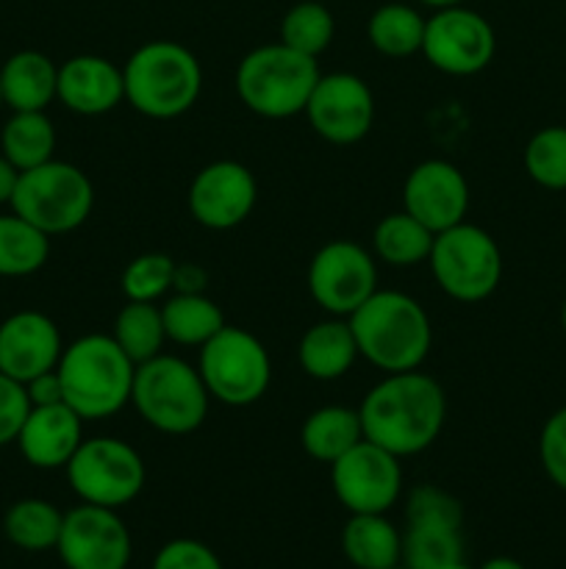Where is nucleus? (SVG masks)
Listing matches in <instances>:
<instances>
[{
    "instance_id": "obj_12",
    "label": "nucleus",
    "mask_w": 566,
    "mask_h": 569,
    "mask_svg": "<svg viewBox=\"0 0 566 569\" xmlns=\"http://www.w3.org/2000/svg\"><path fill=\"white\" fill-rule=\"evenodd\" d=\"M305 283L325 315L350 317L377 289V259L364 244L333 239L314 253Z\"/></svg>"
},
{
    "instance_id": "obj_40",
    "label": "nucleus",
    "mask_w": 566,
    "mask_h": 569,
    "mask_svg": "<svg viewBox=\"0 0 566 569\" xmlns=\"http://www.w3.org/2000/svg\"><path fill=\"white\" fill-rule=\"evenodd\" d=\"M26 392L31 406H55V403H64V389H61V378L59 370H50L42 372V376L31 378L26 383Z\"/></svg>"
},
{
    "instance_id": "obj_35",
    "label": "nucleus",
    "mask_w": 566,
    "mask_h": 569,
    "mask_svg": "<svg viewBox=\"0 0 566 569\" xmlns=\"http://www.w3.org/2000/svg\"><path fill=\"white\" fill-rule=\"evenodd\" d=\"M175 283V261L166 253H142L122 270L120 287L128 300L155 303Z\"/></svg>"
},
{
    "instance_id": "obj_19",
    "label": "nucleus",
    "mask_w": 566,
    "mask_h": 569,
    "mask_svg": "<svg viewBox=\"0 0 566 569\" xmlns=\"http://www.w3.org/2000/svg\"><path fill=\"white\" fill-rule=\"evenodd\" d=\"M55 100L67 111L81 117H100L114 111L125 100L122 67L94 53H81L59 67Z\"/></svg>"
},
{
    "instance_id": "obj_33",
    "label": "nucleus",
    "mask_w": 566,
    "mask_h": 569,
    "mask_svg": "<svg viewBox=\"0 0 566 569\" xmlns=\"http://www.w3.org/2000/svg\"><path fill=\"white\" fill-rule=\"evenodd\" d=\"M464 559L461 528L447 526H405L403 559L405 569H444Z\"/></svg>"
},
{
    "instance_id": "obj_31",
    "label": "nucleus",
    "mask_w": 566,
    "mask_h": 569,
    "mask_svg": "<svg viewBox=\"0 0 566 569\" xmlns=\"http://www.w3.org/2000/svg\"><path fill=\"white\" fill-rule=\"evenodd\" d=\"M114 342L120 345L122 353L142 365L153 356L161 353L166 342L164 320H161V306L155 303H139V300H128L114 317V331H111Z\"/></svg>"
},
{
    "instance_id": "obj_25",
    "label": "nucleus",
    "mask_w": 566,
    "mask_h": 569,
    "mask_svg": "<svg viewBox=\"0 0 566 569\" xmlns=\"http://www.w3.org/2000/svg\"><path fill=\"white\" fill-rule=\"evenodd\" d=\"M433 239H436V233L431 228L422 226L416 217L400 209L383 217L375 231H372V256L383 264L400 267V270L427 264Z\"/></svg>"
},
{
    "instance_id": "obj_47",
    "label": "nucleus",
    "mask_w": 566,
    "mask_h": 569,
    "mask_svg": "<svg viewBox=\"0 0 566 569\" xmlns=\"http://www.w3.org/2000/svg\"><path fill=\"white\" fill-rule=\"evenodd\" d=\"M392 569H405V567H403V565H397V567H392Z\"/></svg>"
},
{
    "instance_id": "obj_43",
    "label": "nucleus",
    "mask_w": 566,
    "mask_h": 569,
    "mask_svg": "<svg viewBox=\"0 0 566 569\" xmlns=\"http://www.w3.org/2000/svg\"><path fill=\"white\" fill-rule=\"evenodd\" d=\"M416 3L431 6V9L436 11V9H449V6H464L466 0H416Z\"/></svg>"
},
{
    "instance_id": "obj_26",
    "label": "nucleus",
    "mask_w": 566,
    "mask_h": 569,
    "mask_svg": "<svg viewBox=\"0 0 566 569\" xmlns=\"http://www.w3.org/2000/svg\"><path fill=\"white\" fill-rule=\"evenodd\" d=\"M161 320H164L166 342H175L181 348H203L228 326L220 306L200 292L172 295L161 306Z\"/></svg>"
},
{
    "instance_id": "obj_42",
    "label": "nucleus",
    "mask_w": 566,
    "mask_h": 569,
    "mask_svg": "<svg viewBox=\"0 0 566 569\" xmlns=\"http://www.w3.org/2000/svg\"><path fill=\"white\" fill-rule=\"evenodd\" d=\"M477 569H527V567L522 565V561L511 559V556H494V559L483 561V567Z\"/></svg>"
},
{
    "instance_id": "obj_36",
    "label": "nucleus",
    "mask_w": 566,
    "mask_h": 569,
    "mask_svg": "<svg viewBox=\"0 0 566 569\" xmlns=\"http://www.w3.org/2000/svg\"><path fill=\"white\" fill-rule=\"evenodd\" d=\"M461 522H464L461 500L436 483H420L405 498V526L461 528Z\"/></svg>"
},
{
    "instance_id": "obj_30",
    "label": "nucleus",
    "mask_w": 566,
    "mask_h": 569,
    "mask_svg": "<svg viewBox=\"0 0 566 569\" xmlns=\"http://www.w3.org/2000/svg\"><path fill=\"white\" fill-rule=\"evenodd\" d=\"M61 522H64V515L53 503L26 498L9 506L3 517V533L14 548L28 550V553H42V550H55Z\"/></svg>"
},
{
    "instance_id": "obj_6",
    "label": "nucleus",
    "mask_w": 566,
    "mask_h": 569,
    "mask_svg": "<svg viewBox=\"0 0 566 569\" xmlns=\"http://www.w3.org/2000/svg\"><path fill=\"white\" fill-rule=\"evenodd\" d=\"M320 64L283 42L253 48L236 67V94L264 120H289L303 114L320 81Z\"/></svg>"
},
{
    "instance_id": "obj_22",
    "label": "nucleus",
    "mask_w": 566,
    "mask_h": 569,
    "mask_svg": "<svg viewBox=\"0 0 566 569\" xmlns=\"http://www.w3.org/2000/svg\"><path fill=\"white\" fill-rule=\"evenodd\" d=\"M59 67L39 50H20L0 67L3 103L11 111H44L55 100Z\"/></svg>"
},
{
    "instance_id": "obj_24",
    "label": "nucleus",
    "mask_w": 566,
    "mask_h": 569,
    "mask_svg": "<svg viewBox=\"0 0 566 569\" xmlns=\"http://www.w3.org/2000/svg\"><path fill=\"white\" fill-rule=\"evenodd\" d=\"M361 439H364L361 415L358 409H347V406H322L311 411L300 428V445L305 453L327 467Z\"/></svg>"
},
{
    "instance_id": "obj_38",
    "label": "nucleus",
    "mask_w": 566,
    "mask_h": 569,
    "mask_svg": "<svg viewBox=\"0 0 566 569\" xmlns=\"http://www.w3.org/2000/svg\"><path fill=\"white\" fill-rule=\"evenodd\" d=\"M150 569H222V561L198 539H172L155 553Z\"/></svg>"
},
{
    "instance_id": "obj_23",
    "label": "nucleus",
    "mask_w": 566,
    "mask_h": 569,
    "mask_svg": "<svg viewBox=\"0 0 566 569\" xmlns=\"http://www.w3.org/2000/svg\"><path fill=\"white\" fill-rule=\"evenodd\" d=\"M342 553L355 569H392L403 559V533L386 515H350Z\"/></svg>"
},
{
    "instance_id": "obj_46",
    "label": "nucleus",
    "mask_w": 566,
    "mask_h": 569,
    "mask_svg": "<svg viewBox=\"0 0 566 569\" xmlns=\"http://www.w3.org/2000/svg\"><path fill=\"white\" fill-rule=\"evenodd\" d=\"M3 106H6V103H3V89H0V109H3Z\"/></svg>"
},
{
    "instance_id": "obj_44",
    "label": "nucleus",
    "mask_w": 566,
    "mask_h": 569,
    "mask_svg": "<svg viewBox=\"0 0 566 569\" xmlns=\"http://www.w3.org/2000/svg\"><path fill=\"white\" fill-rule=\"evenodd\" d=\"M444 569H475V567H469L464 559H461V561H455V565H447Z\"/></svg>"
},
{
    "instance_id": "obj_15",
    "label": "nucleus",
    "mask_w": 566,
    "mask_h": 569,
    "mask_svg": "<svg viewBox=\"0 0 566 569\" xmlns=\"http://www.w3.org/2000/svg\"><path fill=\"white\" fill-rule=\"evenodd\" d=\"M303 114L325 142L355 144L372 131L375 94L370 83L353 72H327L316 81Z\"/></svg>"
},
{
    "instance_id": "obj_28",
    "label": "nucleus",
    "mask_w": 566,
    "mask_h": 569,
    "mask_svg": "<svg viewBox=\"0 0 566 569\" xmlns=\"http://www.w3.org/2000/svg\"><path fill=\"white\" fill-rule=\"evenodd\" d=\"M425 20L414 6L408 3H383L372 11L366 22V39L372 48L388 59H408L420 53L425 39Z\"/></svg>"
},
{
    "instance_id": "obj_37",
    "label": "nucleus",
    "mask_w": 566,
    "mask_h": 569,
    "mask_svg": "<svg viewBox=\"0 0 566 569\" xmlns=\"http://www.w3.org/2000/svg\"><path fill=\"white\" fill-rule=\"evenodd\" d=\"M538 461L549 481L566 492V406L544 422L538 433Z\"/></svg>"
},
{
    "instance_id": "obj_41",
    "label": "nucleus",
    "mask_w": 566,
    "mask_h": 569,
    "mask_svg": "<svg viewBox=\"0 0 566 569\" xmlns=\"http://www.w3.org/2000/svg\"><path fill=\"white\" fill-rule=\"evenodd\" d=\"M17 178H20V170L0 153V206L11 203V194H14Z\"/></svg>"
},
{
    "instance_id": "obj_11",
    "label": "nucleus",
    "mask_w": 566,
    "mask_h": 569,
    "mask_svg": "<svg viewBox=\"0 0 566 569\" xmlns=\"http://www.w3.org/2000/svg\"><path fill=\"white\" fill-rule=\"evenodd\" d=\"M420 53L433 70L444 76H477L492 64L497 53V37L492 22L475 9L449 6V9H436L425 20Z\"/></svg>"
},
{
    "instance_id": "obj_3",
    "label": "nucleus",
    "mask_w": 566,
    "mask_h": 569,
    "mask_svg": "<svg viewBox=\"0 0 566 569\" xmlns=\"http://www.w3.org/2000/svg\"><path fill=\"white\" fill-rule=\"evenodd\" d=\"M64 403L83 422L109 420L131 403L137 365L122 353L111 333H87L64 345L59 359Z\"/></svg>"
},
{
    "instance_id": "obj_48",
    "label": "nucleus",
    "mask_w": 566,
    "mask_h": 569,
    "mask_svg": "<svg viewBox=\"0 0 566 569\" xmlns=\"http://www.w3.org/2000/svg\"><path fill=\"white\" fill-rule=\"evenodd\" d=\"M325 3H327V0H325Z\"/></svg>"
},
{
    "instance_id": "obj_20",
    "label": "nucleus",
    "mask_w": 566,
    "mask_h": 569,
    "mask_svg": "<svg viewBox=\"0 0 566 569\" xmlns=\"http://www.w3.org/2000/svg\"><path fill=\"white\" fill-rule=\"evenodd\" d=\"M83 442V420L67 403L31 406L17 448L37 470H64Z\"/></svg>"
},
{
    "instance_id": "obj_18",
    "label": "nucleus",
    "mask_w": 566,
    "mask_h": 569,
    "mask_svg": "<svg viewBox=\"0 0 566 569\" xmlns=\"http://www.w3.org/2000/svg\"><path fill=\"white\" fill-rule=\"evenodd\" d=\"M61 331L42 311H17L0 322V372L26 387L31 378L59 367Z\"/></svg>"
},
{
    "instance_id": "obj_16",
    "label": "nucleus",
    "mask_w": 566,
    "mask_h": 569,
    "mask_svg": "<svg viewBox=\"0 0 566 569\" xmlns=\"http://www.w3.org/2000/svg\"><path fill=\"white\" fill-rule=\"evenodd\" d=\"M255 200H259L255 176L242 161L233 159L205 164L192 178L186 192L189 214L209 231H231L242 226L253 214Z\"/></svg>"
},
{
    "instance_id": "obj_4",
    "label": "nucleus",
    "mask_w": 566,
    "mask_h": 569,
    "mask_svg": "<svg viewBox=\"0 0 566 569\" xmlns=\"http://www.w3.org/2000/svg\"><path fill=\"white\" fill-rule=\"evenodd\" d=\"M122 81L133 111L150 120H175L200 100L203 67L186 44L153 39L122 64Z\"/></svg>"
},
{
    "instance_id": "obj_39",
    "label": "nucleus",
    "mask_w": 566,
    "mask_h": 569,
    "mask_svg": "<svg viewBox=\"0 0 566 569\" xmlns=\"http://www.w3.org/2000/svg\"><path fill=\"white\" fill-rule=\"evenodd\" d=\"M28 411H31V400H28L26 387L0 372V448L17 442Z\"/></svg>"
},
{
    "instance_id": "obj_13",
    "label": "nucleus",
    "mask_w": 566,
    "mask_h": 569,
    "mask_svg": "<svg viewBox=\"0 0 566 569\" xmlns=\"http://www.w3.org/2000/svg\"><path fill=\"white\" fill-rule=\"evenodd\" d=\"M331 487L350 515H386L403 495L400 459L361 439L331 465Z\"/></svg>"
},
{
    "instance_id": "obj_34",
    "label": "nucleus",
    "mask_w": 566,
    "mask_h": 569,
    "mask_svg": "<svg viewBox=\"0 0 566 569\" xmlns=\"http://www.w3.org/2000/svg\"><path fill=\"white\" fill-rule=\"evenodd\" d=\"M525 170L530 181L549 192L566 189V126L542 128L525 148Z\"/></svg>"
},
{
    "instance_id": "obj_7",
    "label": "nucleus",
    "mask_w": 566,
    "mask_h": 569,
    "mask_svg": "<svg viewBox=\"0 0 566 569\" xmlns=\"http://www.w3.org/2000/svg\"><path fill=\"white\" fill-rule=\"evenodd\" d=\"M9 206L14 214H20L48 237H61L89 220L94 206V187L81 167L50 159L33 170L20 172Z\"/></svg>"
},
{
    "instance_id": "obj_21",
    "label": "nucleus",
    "mask_w": 566,
    "mask_h": 569,
    "mask_svg": "<svg viewBox=\"0 0 566 569\" xmlns=\"http://www.w3.org/2000/svg\"><path fill=\"white\" fill-rule=\"evenodd\" d=\"M297 361L314 381H338L358 361V345L350 331L347 317H327L314 322L300 337Z\"/></svg>"
},
{
    "instance_id": "obj_2",
    "label": "nucleus",
    "mask_w": 566,
    "mask_h": 569,
    "mask_svg": "<svg viewBox=\"0 0 566 569\" xmlns=\"http://www.w3.org/2000/svg\"><path fill=\"white\" fill-rule=\"evenodd\" d=\"M347 322L358 345V359L370 361L386 376L420 370L431 353V317L420 300L405 292L375 289Z\"/></svg>"
},
{
    "instance_id": "obj_14",
    "label": "nucleus",
    "mask_w": 566,
    "mask_h": 569,
    "mask_svg": "<svg viewBox=\"0 0 566 569\" xmlns=\"http://www.w3.org/2000/svg\"><path fill=\"white\" fill-rule=\"evenodd\" d=\"M55 553L67 569H128L131 531L117 509L81 503L64 515Z\"/></svg>"
},
{
    "instance_id": "obj_27",
    "label": "nucleus",
    "mask_w": 566,
    "mask_h": 569,
    "mask_svg": "<svg viewBox=\"0 0 566 569\" xmlns=\"http://www.w3.org/2000/svg\"><path fill=\"white\" fill-rule=\"evenodd\" d=\"M55 128L44 111H14L0 131V153L20 172L53 159Z\"/></svg>"
},
{
    "instance_id": "obj_29",
    "label": "nucleus",
    "mask_w": 566,
    "mask_h": 569,
    "mask_svg": "<svg viewBox=\"0 0 566 569\" xmlns=\"http://www.w3.org/2000/svg\"><path fill=\"white\" fill-rule=\"evenodd\" d=\"M50 256V237L22 220L20 214H0V276L26 278L42 270Z\"/></svg>"
},
{
    "instance_id": "obj_32",
    "label": "nucleus",
    "mask_w": 566,
    "mask_h": 569,
    "mask_svg": "<svg viewBox=\"0 0 566 569\" xmlns=\"http://www.w3.org/2000/svg\"><path fill=\"white\" fill-rule=\"evenodd\" d=\"M333 33H336V20L325 0H300L283 14L277 42L311 59H320L331 48Z\"/></svg>"
},
{
    "instance_id": "obj_1",
    "label": "nucleus",
    "mask_w": 566,
    "mask_h": 569,
    "mask_svg": "<svg viewBox=\"0 0 566 569\" xmlns=\"http://www.w3.org/2000/svg\"><path fill=\"white\" fill-rule=\"evenodd\" d=\"M364 439L381 445L397 459L420 456L442 437L447 395L442 383L422 370L388 372L358 406Z\"/></svg>"
},
{
    "instance_id": "obj_10",
    "label": "nucleus",
    "mask_w": 566,
    "mask_h": 569,
    "mask_svg": "<svg viewBox=\"0 0 566 569\" xmlns=\"http://www.w3.org/2000/svg\"><path fill=\"white\" fill-rule=\"evenodd\" d=\"M64 472L81 503L103 509H122L133 503L148 481L142 456L117 437L83 439Z\"/></svg>"
},
{
    "instance_id": "obj_17",
    "label": "nucleus",
    "mask_w": 566,
    "mask_h": 569,
    "mask_svg": "<svg viewBox=\"0 0 566 569\" xmlns=\"http://www.w3.org/2000/svg\"><path fill=\"white\" fill-rule=\"evenodd\" d=\"M403 211L416 217L433 233H442L464 222L466 211H469V183H466L464 172L453 161H420L405 176Z\"/></svg>"
},
{
    "instance_id": "obj_9",
    "label": "nucleus",
    "mask_w": 566,
    "mask_h": 569,
    "mask_svg": "<svg viewBox=\"0 0 566 569\" xmlns=\"http://www.w3.org/2000/svg\"><path fill=\"white\" fill-rule=\"evenodd\" d=\"M427 267L438 289L458 303H481L492 298L503 281L499 244L492 233L466 220L436 233Z\"/></svg>"
},
{
    "instance_id": "obj_8",
    "label": "nucleus",
    "mask_w": 566,
    "mask_h": 569,
    "mask_svg": "<svg viewBox=\"0 0 566 569\" xmlns=\"http://www.w3.org/2000/svg\"><path fill=\"white\" fill-rule=\"evenodd\" d=\"M198 372L211 400L231 409L259 403L272 383V359L247 328L225 326L200 348Z\"/></svg>"
},
{
    "instance_id": "obj_5",
    "label": "nucleus",
    "mask_w": 566,
    "mask_h": 569,
    "mask_svg": "<svg viewBox=\"0 0 566 569\" xmlns=\"http://www.w3.org/2000/svg\"><path fill=\"white\" fill-rule=\"evenodd\" d=\"M131 406L144 426L166 437L194 433L209 417L211 395L198 367L178 356L159 353L137 365Z\"/></svg>"
},
{
    "instance_id": "obj_45",
    "label": "nucleus",
    "mask_w": 566,
    "mask_h": 569,
    "mask_svg": "<svg viewBox=\"0 0 566 569\" xmlns=\"http://www.w3.org/2000/svg\"><path fill=\"white\" fill-rule=\"evenodd\" d=\"M560 328H564V333H566V300H564V306H560Z\"/></svg>"
}]
</instances>
